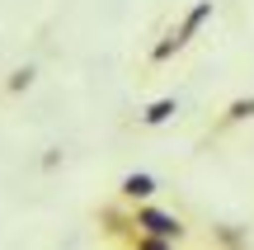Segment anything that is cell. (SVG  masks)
Wrapping results in <instances>:
<instances>
[{
  "instance_id": "277c9868",
  "label": "cell",
  "mask_w": 254,
  "mask_h": 250,
  "mask_svg": "<svg viewBox=\"0 0 254 250\" xmlns=\"http://www.w3.org/2000/svg\"><path fill=\"white\" fill-rule=\"evenodd\" d=\"M179 113V99L174 94H165V99H155V104H146L141 113H136V128H165V123Z\"/></svg>"
},
{
  "instance_id": "52a82bcc",
  "label": "cell",
  "mask_w": 254,
  "mask_h": 250,
  "mask_svg": "<svg viewBox=\"0 0 254 250\" xmlns=\"http://www.w3.org/2000/svg\"><path fill=\"white\" fill-rule=\"evenodd\" d=\"M179 241H160V236H141V232H132L127 236V250H174Z\"/></svg>"
},
{
  "instance_id": "7a4b0ae2",
  "label": "cell",
  "mask_w": 254,
  "mask_h": 250,
  "mask_svg": "<svg viewBox=\"0 0 254 250\" xmlns=\"http://www.w3.org/2000/svg\"><path fill=\"white\" fill-rule=\"evenodd\" d=\"M132 232L160 236V241H184L189 236V222L179 213H170V208H160V203H136L132 208Z\"/></svg>"
},
{
  "instance_id": "5b68a950",
  "label": "cell",
  "mask_w": 254,
  "mask_h": 250,
  "mask_svg": "<svg viewBox=\"0 0 254 250\" xmlns=\"http://www.w3.org/2000/svg\"><path fill=\"white\" fill-rule=\"evenodd\" d=\"M254 118V94H240V99H231L226 109H221V123H217V132H226V128H240V123H250Z\"/></svg>"
},
{
  "instance_id": "3957f363",
  "label": "cell",
  "mask_w": 254,
  "mask_h": 250,
  "mask_svg": "<svg viewBox=\"0 0 254 250\" xmlns=\"http://www.w3.org/2000/svg\"><path fill=\"white\" fill-rule=\"evenodd\" d=\"M155 194H160V179L146 175V170H132V175L118 179V203L136 208V203H155Z\"/></svg>"
},
{
  "instance_id": "8992f818",
  "label": "cell",
  "mask_w": 254,
  "mask_h": 250,
  "mask_svg": "<svg viewBox=\"0 0 254 250\" xmlns=\"http://www.w3.org/2000/svg\"><path fill=\"white\" fill-rule=\"evenodd\" d=\"M33 81H38V66H33V62L14 66V71H9V81H5V94H24V90H33Z\"/></svg>"
},
{
  "instance_id": "6da1fadb",
  "label": "cell",
  "mask_w": 254,
  "mask_h": 250,
  "mask_svg": "<svg viewBox=\"0 0 254 250\" xmlns=\"http://www.w3.org/2000/svg\"><path fill=\"white\" fill-rule=\"evenodd\" d=\"M212 14H217V0H198V5H189V9L179 14V24H174L170 33H165L160 43L151 47V66H165V62H174V57H179L184 47H189L193 38L202 33V24H207Z\"/></svg>"
}]
</instances>
